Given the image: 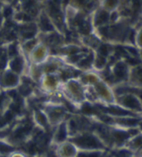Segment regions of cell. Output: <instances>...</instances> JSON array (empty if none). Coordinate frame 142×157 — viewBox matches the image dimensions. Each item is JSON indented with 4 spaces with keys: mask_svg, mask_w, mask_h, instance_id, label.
Returning a JSON list of instances; mask_svg holds the SVG:
<instances>
[{
    "mask_svg": "<svg viewBox=\"0 0 142 157\" xmlns=\"http://www.w3.org/2000/svg\"><path fill=\"white\" fill-rule=\"evenodd\" d=\"M124 147L134 153L136 156L140 157L142 154V127L141 130L133 136Z\"/></svg>",
    "mask_w": 142,
    "mask_h": 157,
    "instance_id": "cell-8",
    "label": "cell"
},
{
    "mask_svg": "<svg viewBox=\"0 0 142 157\" xmlns=\"http://www.w3.org/2000/svg\"><path fill=\"white\" fill-rule=\"evenodd\" d=\"M79 150L71 141H64L58 144L57 149L58 157H77Z\"/></svg>",
    "mask_w": 142,
    "mask_h": 157,
    "instance_id": "cell-7",
    "label": "cell"
},
{
    "mask_svg": "<svg viewBox=\"0 0 142 157\" xmlns=\"http://www.w3.org/2000/svg\"><path fill=\"white\" fill-rule=\"evenodd\" d=\"M122 4L123 0H101L100 1V7L112 14L120 12L122 8Z\"/></svg>",
    "mask_w": 142,
    "mask_h": 157,
    "instance_id": "cell-9",
    "label": "cell"
},
{
    "mask_svg": "<svg viewBox=\"0 0 142 157\" xmlns=\"http://www.w3.org/2000/svg\"><path fill=\"white\" fill-rule=\"evenodd\" d=\"M2 0H0V8H1V5H2V2H1Z\"/></svg>",
    "mask_w": 142,
    "mask_h": 157,
    "instance_id": "cell-16",
    "label": "cell"
},
{
    "mask_svg": "<svg viewBox=\"0 0 142 157\" xmlns=\"http://www.w3.org/2000/svg\"><path fill=\"white\" fill-rule=\"evenodd\" d=\"M69 132L67 128V124H61L56 131L55 133V141L58 144L63 143L64 141H67L68 138Z\"/></svg>",
    "mask_w": 142,
    "mask_h": 157,
    "instance_id": "cell-10",
    "label": "cell"
},
{
    "mask_svg": "<svg viewBox=\"0 0 142 157\" xmlns=\"http://www.w3.org/2000/svg\"><path fill=\"white\" fill-rule=\"evenodd\" d=\"M69 141L73 142L79 151H107L109 150L102 140L93 131H87L71 136Z\"/></svg>",
    "mask_w": 142,
    "mask_h": 157,
    "instance_id": "cell-3",
    "label": "cell"
},
{
    "mask_svg": "<svg viewBox=\"0 0 142 157\" xmlns=\"http://www.w3.org/2000/svg\"><path fill=\"white\" fill-rule=\"evenodd\" d=\"M94 100L105 107L116 108V94L114 88L103 78H101L92 87H87Z\"/></svg>",
    "mask_w": 142,
    "mask_h": 157,
    "instance_id": "cell-2",
    "label": "cell"
},
{
    "mask_svg": "<svg viewBox=\"0 0 142 157\" xmlns=\"http://www.w3.org/2000/svg\"><path fill=\"white\" fill-rule=\"evenodd\" d=\"M37 119L39 121V124L41 125V126H43V127H45V125H46L47 123V118L43 114L39 113V115L37 116Z\"/></svg>",
    "mask_w": 142,
    "mask_h": 157,
    "instance_id": "cell-14",
    "label": "cell"
},
{
    "mask_svg": "<svg viewBox=\"0 0 142 157\" xmlns=\"http://www.w3.org/2000/svg\"><path fill=\"white\" fill-rule=\"evenodd\" d=\"M133 46L138 52L142 51V21L135 27Z\"/></svg>",
    "mask_w": 142,
    "mask_h": 157,
    "instance_id": "cell-11",
    "label": "cell"
},
{
    "mask_svg": "<svg viewBox=\"0 0 142 157\" xmlns=\"http://www.w3.org/2000/svg\"><path fill=\"white\" fill-rule=\"evenodd\" d=\"M40 27L44 31H51L52 30V24L48 17L45 14H43L40 17Z\"/></svg>",
    "mask_w": 142,
    "mask_h": 157,
    "instance_id": "cell-12",
    "label": "cell"
},
{
    "mask_svg": "<svg viewBox=\"0 0 142 157\" xmlns=\"http://www.w3.org/2000/svg\"><path fill=\"white\" fill-rule=\"evenodd\" d=\"M5 1H7V2H11V1H13V0H5Z\"/></svg>",
    "mask_w": 142,
    "mask_h": 157,
    "instance_id": "cell-17",
    "label": "cell"
},
{
    "mask_svg": "<svg viewBox=\"0 0 142 157\" xmlns=\"http://www.w3.org/2000/svg\"><path fill=\"white\" fill-rule=\"evenodd\" d=\"M90 22L92 27V33H94L112 22V13L99 7L90 14Z\"/></svg>",
    "mask_w": 142,
    "mask_h": 157,
    "instance_id": "cell-5",
    "label": "cell"
},
{
    "mask_svg": "<svg viewBox=\"0 0 142 157\" xmlns=\"http://www.w3.org/2000/svg\"><path fill=\"white\" fill-rule=\"evenodd\" d=\"M126 86L136 90H142V63L131 65Z\"/></svg>",
    "mask_w": 142,
    "mask_h": 157,
    "instance_id": "cell-6",
    "label": "cell"
},
{
    "mask_svg": "<svg viewBox=\"0 0 142 157\" xmlns=\"http://www.w3.org/2000/svg\"><path fill=\"white\" fill-rule=\"evenodd\" d=\"M9 157H26L25 156V155H23L22 153H20V152H13L11 155H10V156Z\"/></svg>",
    "mask_w": 142,
    "mask_h": 157,
    "instance_id": "cell-15",
    "label": "cell"
},
{
    "mask_svg": "<svg viewBox=\"0 0 142 157\" xmlns=\"http://www.w3.org/2000/svg\"><path fill=\"white\" fill-rule=\"evenodd\" d=\"M12 68L14 71H21L22 68V62L21 59H14L12 62Z\"/></svg>",
    "mask_w": 142,
    "mask_h": 157,
    "instance_id": "cell-13",
    "label": "cell"
},
{
    "mask_svg": "<svg viewBox=\"0 0 142 157\" xmlns=\"http://www.w3.org/2000/svg\"><path fill=\"white\" fill-rule=\"evenodd\" d=\"M116 108L132 115L142 117V98L138 94L123 91L116 94Z\"/></svg>",
    "mask_w": 142,
    "mask_h": 157,
    "instance_id": "cell-4",
    "label": "cell"
},
{
    "mask_svg": "<svg viewBox=\"0 0 142 157\" xmlns=\"http://www.w3.org/2000/svg\"><path fill=\"white\" fill-rule=\"evenodd\" d=\"M140 157H142V154H141V155H140Z\"/></svg>",
    "mask_w": 142,
    "mask_h": 157,
    "instance_id": "cell-19",
    "label": "cell"
},
{
    "mask_svg": "<svg viewBox=\"0 0 142 157\" xmlns=\"http://www.w3.org/2000/svg\"><path fill=\"white\" fill-rule=\"evenodd\" d=\"M0 157H5V156H3V155H0Z\"/></svg>",
    "mask_w": 142,
    "mask_h": 157,
    "instance_id": "cell-18",
    "label": "cell"
},
{
    "mask_svg": "<svg viewBox=\"0 0 142 157\" xmlns=\"http://www.w3.org/2000/svg\"><path fill=\"white\" fill-rule=\"evenodd\" d=\"M131 65L125 58H118L113 62L110 63L108 67L105 70V71L107 72V78L103 79L109 78L110 81L107 83H109L113 88L115 86L126 85V82L128 80Z\"/></svg>",
    "mask_w": 142,
    "mask_h": 157,
    "instance_id": "cell-1",
    "label": "cell"
}]
</instances>
